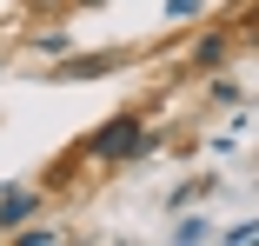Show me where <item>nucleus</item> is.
<instances>
[{"mask_svg": "<svg viewBox=\"0 0 259 246\" xmlns=\"http://www.w3.org/2000/svg\"><path fill=\"white\" fill-rule=\"evenodd\" d=\"M140 146H146V120H140V113H113L107 127L87 140V153H93V160H107V167H126Z\"/></svg>", "mask_w": 259, "mask_h": 246, "instance_id": "obj_1", "label": "nucleus"}, {"mask_svg": "<svg viewBox=\"0 0 259 246\" xmlns=\"http://www.w3.org/2000/svg\"><path fill=\"white\" fill-rule=\"evenodd\" d=\"M113 67H120V54H80V60L60 67V80H100V73H113Z\"/></svg>", "mask_w": 259, "mask_h": 246, "instance_id": "obj_2", "label": "nucleus"}, {"mask_svg": "<svg viewBox=\"0 0 259 246\" xmlns=\"http://www.w3.org/2000/svg\"><path fill=\"white\" fill-rule=\"evenodd\" d=\"M33 207H40V200H33V193H27V186H14V193H7V200H0V226H14V220H27Z\"/></svg>", "mask_w": 259, "mask_h": 246, "instance_id": "obj_3", "label": "nucleus"}, {"mask_svg": "<svg viewBox=\"0 0 259 246\" xmlns=\"http://www.w3.org/2000/svg\"><path fill=\"white\" fill-rule=\"evenodd\" d=\"M220 60H226V33H206L193 47V67H220Z\"/></svg>", "mask_w": 259, "mask_h": 246, "instance_id": "obj_4", "label": "nucleus"}, {"mask_svg": "<svg viewBox=\"0 0 259 246\" xmlns=\"http://www.w3.org/2000/svg\"><path fill=\"white\" fill-rule=\"evenodd\" d=\"M166 14H173V20H193V14H199V0H166Z\"/></svg>", "mask_w": 259, "mask_h": 246, "instance_id": "obj_5", "label": "nucleus"}, {"mask_svg": "<svg viewBox=\"0 0 259 246\" xmlns=\"http://www.w3.org/2000/svg\"><path fill=\"white\" fill-rule=\"evenodd\" d=\"M67 7H107V0H67Z\"/></svg>", "mask_w": 259, "mask_h": 246, "instance_id": "obj_6", "label": "nucleus"}]
</instances>
